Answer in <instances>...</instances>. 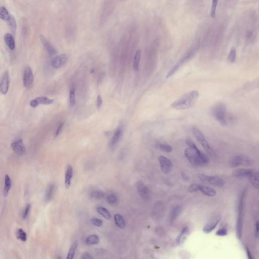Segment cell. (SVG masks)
I'll return each instance as SVG.
<instances>
[{"instance_id":"cell-17","label":"cell","mask_w":259,"mask_h":259,"mask_svg":"<svg viewBox=\"0 0 259 259\" xmlns=\"http://www.w3.org/2000/svg\"><path fill=\"white\" fill-rule=\"evenodd\" d=\"M189 230L188 227H184L181 230V232L180 233L179 235H178L177 237L176 238V243L178 245H180L182 243H184V242L185 241L186 239L187 238V236L188 235Z\"/></svg>"},{"instance_id":"cell-30","label":"cell","mask_w":259,"mask_h":259,"mask_svg":"<svg viewBox=\"0 0 259 259\" xmlns=\"http://www.w3.org/2000/svg\"><path fill=\"white\" fill-rule=\"evenodd\" d=\"M11 181L9 176L8 175H6L5 177V186L4 189V193L5 196H6L8 194V192L11 187Z\"/></svg>"},{"instance_id":"cell-19","label":"cell","mask_w":259,"mask_h":259,"mask_svg":"<svg viewBox=\"0 0 259 259\" xmlns=\"http://www.w3.org/2000/svg\"><path fill=\"white\" fill-rule=\"evenodd\" d=\"M73 174V169L71 165H69L67 166V169L66 171V175H65V185L66 188H69L70 187L72 182V179Z\"/></svg>"},{"instance_id":"cell-21","label":"cell","mask_w":259,"mask_h":259,"mask_svg":"<svg viewBox=\"0 0 259 259\" xmlns=\"http://www.w3.org/2000/svg\"><path fill=\"white\" fill-rule=\"evenodd\" d=\"M138 192L143 198H147L149 194L148 189L144 184L140 183L137 186Z\"/></svg>"},{"instance_id":"cell-44","label":"cell","mask_w":259,"mask_h":259,"mask_svg":"<svg viewBox=\"0 0 259 259\" xmlns=\"http://www.w3.org/2000/svg\"><path fill=\"white\" fill-rule=\"evenodd\" d=\"M216 235L219 236H224L227 234V230L226 228H222L217 231Z\"/></svg>"},{"instance_id":"cell-48","label":"cell","mask_w":259,"mask_h":259,"mask_svg":"<svg viewBox=\"0 0 259 259\" xmlns=\"http://www.w3.org/2000/svg\"><path fill=\"white\" fill-rule=\"evenodd\" d=\"M259 221L257 220L256 221V224H255V232H254L255 237L257 239L258 237H259Z\"/></svg>"},{"instance_id":"cell-37","label":"cell","mask_w":259,"mask_h":259,"mask_svg":"<svg viewBox=\"0 0 259 259\" xmlns=\"http://www.w3.org/2000/svg\"><path fill=\"white\" fill-rule=\"evenodd\" d=\"M17 238L22 240L23 242H26L27 239V235L26 232L23 230L22 229H19L17 232Z\"/></svg>"},{"instance_id":"cell-28","label":"cell","mask_w":259,"mask_h":259,"mask_svg":"<svg viewBox=\"0 0 259 259\" xmlns=\"http://www.w3.org/2000/svg\"><path fill=\"white\" fill-rule=\"evenodd\" d=\"M99 242L100 240H99V237L95 234L89 235L86 238V243L88 245H97L99 243Z\"/></svg>"},{"instance_id":"cell-35","label":"cell","mask_w":259,"mask_h":259,"mask_svg":"<svg viewBox=\"0 0 259 259\" xmlns=\"http://www.w3.org/2000/svg\"><path fill=\"white\" fill-rule=\"evenodd\" d=\"M91 197L92 198H94L96 200H99L104 197V194L101 191H94L91 194Z\"/></svg>"},{"instance_id":"cell-23","label":"cell","mask_w":259,"mask_h":259,"mask_svg":"<svg viewBox=\"0 0 259 259\" xmlns=\"http://www.w3.org/2000/svg\"><path fill=\"white\" fill-rule=\"evenodd\" d=\"M4 40L7 45L10 49L12 50L14 49L15 46L14 39L11 34H5V35H4Z\"/></svg>"},{"instance_id":"cell-25","label":"cell","mask_w":259,"mask_h":259,"mask_svg":"<svg viewBox=\"0 0 259 259\" xmlns=\"http://www.w3.org/2000/svg\"><path fill=\"white\" fill-rule=\"evenodd\" d=\"M122 134H123V129L121 127H120L117 129V131L114 134V136L112 137V141H111V145L112 146L115 145V144L118 142Z\"/></svg>"},{"instance_id":"cell-5","label":"cell","mask_w":259,"mask_h":259,"mask_svg":"<svg viewBox=\"0 0 259 259\" xmlns=\"http://www.w3.org/2000/svg\"><path fill=\"white\" fill-rule=\"evenodd\" d=\"M197 177L202 182L211 184L217 187H223L225 182L221 178L215 176H209L200 173L197 175Z\"/></svg>"},{"instance_id":"cell-33","label":"cell","mask_w":259,"mask_h":259,"mask_svg":"<svg viewBox=\"0 0 259 259\" xmlns=\"http://www.w3.org/2000/svg\"><path fill=\"white\" fill-rule=\"evenodd\" d=\"M10 17L8 10L4 7H0V18L5 21H7Z\"/></svg>"},{"instance_id":"cell-13","label":"cell","mask_w":259,"mask_h":259,"mask_svg":"<svg viewBox=\"0 0 259 259\" xmlns=\"http://www.w3.org/2000/svg\"><path fill=\"white\" fill-rule=\"evenodd\" d=\"M54 103V100L50 99L46 97H39L32 100L30 102V105L32 107L35 108L38 106L39 104L43 105H50Z\"/></svg>"},{"instance_id":"cell-3","label":"cell","mask_w":259,"mask_h":259,"mask_svg":"<svg viewBox=\"0 0 259 259\" xmlns=\"http://www.w3.org/2000/svg\"><path fill=\"white\" fill-rule=\"evenodd\" d=\"M211 112L213 117L221 125L224 126L227 125V109L224 103L219 102L215 104L212 108Z\"/></svg>"},{"instance_id":"cell-40","label":"cell","mask_w":259,"mask_h":259,"mask_svg":"<svg viewBox=\"0 0 259 259\" xmlns=\"http://www.w3.org/2000/svg\"><path fill=\"white\" fill-rule=\"evenodd\" d=\"M107 201L110 205H114L117 201V197L114 194H110L107 197Z\"/></svg>"},{"instance_id":"cell-31","label":"cell","mask_w":259,"mask_h":259,"mask_svg":"<svg viewBox=\"0 0 259 259\" xmlns=\"http://www.w3.org/2000/svg\"><path fill=\"white\" fill-rule=\"evenodd\" d=\"M8 24L9 26L10 29H11L12 32L15 33L16 32V28H17V23H16V20L13 16L10 15L9 18L8 19Z\"/></svg>"},{"instance_id":"cell-24","label":"cell","mask_w":259,"mask_h":259,"mask_svg":"<svg viewBox=\"0 0 259 259\" xmlns=\"http://www.w3.org/2000/svg\"><path fill=\"white\" fill-rule=\"evenodd\" d=\"M250 182L251 183V184L253 185V186L255 188L258 189L259 188V173L258 172H254L251 175L250 177Z\"/></svg>"},{"instance_id":"cell-27","label":"cell","mask_w":259,"mask_h":259,"mask_svg":"<svg viewBox=\"0 0 259 259\" xmlns=\"http://www.w3.org/2000/svg\"><path fill=\"white\" fill-rule=\"evenodd\" d=\"M55 186L53 184H50L48 186L45 194V199L46 201H49L53 197L54 192Z\"/></svg>"},{"instance_id":"cell-2","label":"cell","mask_w":259,"mask_h":259,"mask_svg":"<svg viewBox=\"0 0 259 259\" xmlns=\"http://www.w3.org/2000/svg\"><path fill=\"white\" fill-rule=\"evenodd\" d=\"M184 154L189 163L194 166H205L210 163V159L203 153L202 155H198L190 147H187L184 151Z\"/></svg>"},{"instance_id":"cell-42","label":"cell","mask_w":259,"mask_h":259,"mask_svg":"<svg viewBox=\"0 0 259 259\" xmlns=\"http://www.w3.org/2000/svg\"><path fill=\"white\" fill-rule=\"evenodd\" d=\"M31 208V205L30 203L27 204L26 206V208L24 209V211L23 212V219H26L27 218V217L29 216V213L30 211Z\"/></svg>"},{"instance_id":"cell-4","label":"cell","mask_w":259,"mask_h":259,"mask_svg":"<svg viewBox=\"0 0 259 259\" xmlns=\"http://www.w3.org/2000/svg\"><path fill=\"white\" fill-rule=\"evenodd\" d=\"M245 193H243L240 198L239 203L238 206V214L237 220L236 232L237 237L239 239L242 238V228H243V209H244V199H245Z\"/></svg>"},{"instance_id":"cell-50","label":"cell","mask_w":259,"mask_h":259,"mask_svg":"<svg viewBox=\"0 0 259 259\" xmlns=\"http://www.w3.org/2000/svg\"><path fill=\"white\" fill-rule=\"evenodd\" d=\"M245 248H246V253H247V254H248V258L250 259H253L252 255H251V253L250 252V251L249 250V249H248L247 247H246Z\"/></svg>"},{"instance_id":"cell-38","label":"cell","mask_w":259,"mask_h":259,"mask_svg":"<svg viewBox=\"0 0 259 259\" xmlns=\"http://www.w3.org/2000/svg\"><path fill=\"white\" fill-rule=\"evenodd\" d=\"M158 148L161 151H163L166 152H171L173 151V148L171 146L166 144H159L158 145Z\"/></svg>"},{"instance_id":"cell-10","label":"cell","mask_w":259,"mask_h":259,"mask_svg":"<svg viewBox=\"0 0 259 259\" xmlns=\"http://www.w3.org/2000/svg\"><path fill=\"white\" fill-rule=\"evenodd\" d=\"M69 58V56L66 54L56 56L52 60V66L55 69H59L67 62Z\"/></svg>"},{"instance_id":"cell-12","label":"cell","mask_w":259,"mask_h":259,"mask_svg":"<svg viewBox=\"0 0 259 259\" xmlns=\"http://www.w3.org/2000/svg\"><path fill=\"white\" fill-rule=\"evenodd\" d=\"M9 86V75L8 72H6L3 75L0 82V92L6 95L8 91Z\"/></svg>"},{"instance_id":"cell-7","label":"cell","mask_w":259,"mask_h":259,"mask_svg":"<svg viewBox=\"0 0 259 259\" xmlns=\"http://www.w3.org/2000/svg\"><path fill=\"white\" fill-rule=\"evenodd\" d=\"M252 164V160L248 156L238 154L232 157L230 161L231 166L235 168L239 166H250Z\"/></svg>"},{"instance_id":"cell-16","label":"cell","mask_w":259,"mask_h":259,"mask_svg":"<svg viewBox=\"0 0 259 259\" xmlns=\"http://www.w3.org/2000/svg\"><path fill=\"white\" fill-rule=\"evenodd\" d=\"M40 39L44 48L50 56H54L57 54L56 50L50 43L49 42H48L45 37L43 35H40Z\"/></svg>"},{"instance_id":"cell-6","label":"cell","mask_w":259,"mask_h":259,"mask_svg":"<svg viewBox=\"0 0 259 259\" xmlns=\"http://www.w3.org/2000/svg\"><path fill=\"white\" fill-rule=\"evenodd\" d=\"M192 131V133L193 134L195 138L197 139L198 142L200 143L201 144V145L203 147V148L205 149V150L210 154L211 155L214 154V152L209 144L208 141H206L203 133L196 127H193Z\"/></svg>"},{"instance_id":"cell-22","label":"cell","mask_w":259,"mask_h":259,"mask_svg":"<svg viewBox=\"0 0 259 259\" xmlns=\"http://www.w3.org/2000/svg\"><path fill=\"white\" fill-rule=\"evenodd\" d=\"M115 223L117 226L120 229H124L126 226V223L125 219L120 215L115 214L114 216Z\"/></svg>"},{"instance_id":"cell-9","label":"cell","mask_w":259,"mask_h":259,"mask_svg":"<svg viewBox=\"0 0 259 259\" xmlns=\"http://www.w3.org/2000/svg\"><path fill=\"white\" fill-rule=\"evenodd\" d=\"M34 81V77L32 70L29 66H27L24 70L23 77L24 86L28 89H31L33 86Z\"/></svg>"},{"instance_id":"cell-18","label":"cell","mask_w":259,"mask_h":259,"mask_svg":"<svg viewBox=\"0 0 259 259\" xmlns=\"http://www.w3.org/2000/svg\"><path fill=\"white\" fill-rule=\"evenodd\" d=\"M199 191L203 193L204 195L208 197H213L216 196L217 194L216 191L212 187H208L206 186L202 185L200 184Z\"/></svg>"},{"instance_id":"cell-43","label":"cell","mask_w":259,"mask_h":259,"mask_svg":"<svg viewBox=\"0 0 259 259\" xmlns=\"http://www.w3.org/2000/svg\"><path fill=\"white\" fill-rule=\"evenodd\" d=\"M91 222L93 225L97 227H100L103 225V222L100 219L93 218L91 220Z\"/></svg>"},{"instance_id":"cell-49","label":"cell","mask_w":259,"mask_h":259,"mask_svg":"<svg viewBox=\"0 0 259 259\" xmlns=\"http://www.w3.org/2000/svg\"><path fill=\"white\" fill-rule=\"evenodd\" d=\"M81 258L84 259H93V257L90 254H89L88 253H86V254H84L82 256Z\"/></svg>"},{"instance_id":"cell-46","label":"cell","mask_w":259,"mask_h":259,"mask_svg":"<svg viewBox=\"0 0 259 259\" xmlns=\"http://www.w3.org/2000/svg\"><path fill=\"white\" fill-rule=\"evenodd\" d=\"M102 105V99L101 96L99 95L97 98V107L98 109L100 108Z\"/></svg>"},{"instance_id":"cell-15","label":"cell","mask_w":259,"mask_h":259,"mask_svg":"<svg viewBox=\"0 0 259 259\" xmlns=\"http://www.w3.org/2000/svg\"><path fill=\"white\" fill-rule=\"evenodd\" d=\"M221 217H218L214 219H212L211 221L206 223L203 227V232L205 233H209L210 232H211L216 228L218 224H219V223L221 220Z\"/></svg>"},{"instance_id":"cell-8","label":"cell","mask_w":259,"mask_h":259,"mask_svg":"<svg viewBox=\"0 0 259 259\" xmlns=\"http://www.w3.org/2000/svg\"><path fill=\"white\" fill-rule=\"evenodd\" d=\"M158 160L160 163V169L162 172L165 174L170 173L172 170L173 166L171 160L163 155L159 156Z\"/></svg>"},{"instance_id":"cell-34","label":"cell","mask_w":259,"mask_h":259,"mask_svg":"<svg viewBox=\"0 0 259 259\" xmlns=\"http://www.w3.org/2000/svg\"><path fill=\"white\" fill-rule=\"evenodd\" d=\"M78 247V242H75L71 246L70 249L69 250V253L67 254V259H73L75 254V251L77 250Z\"/></svg>"},{"instance_id":"cell-51","label":"cell","mask_w":259,"mask_h":259,"mask_svg":"<svg viewBox=\"0 0 259 259\" xmlns=\"http://www.w3.org/2000/svg\"><path fill=\"white\" fill-rule=\"evenodd\" d=\"M94 72V69H92L91 71V73H93V72Z\"/></svg>"},{"instance_id":"cell-11","label":"cell","mask_w":259,"mask_h":259,"mask_svg":"<svg viewBox=\"0 0 259 259\" xmlns=\"http://www.w3.org/2000/svg\"><path fill=\"white\" fill-rule=\"evenodd\" d=\"M11 148L14 152L19 156L24 155L26 153V148L23 140L19 139L11 144Z\"/></svg>"},{"instance_id":"cell-20","label":"cell","mask_w":259,"mask_h":259,"mask_svg":"<svg viewBox=\"0 0 259 259\" xmlns=\"http://www.w3.org/2000/svg\"><path fill=\"white\" fill-rule=\"evenodd\" d=\"M181 211H182V208L180 206H177L173 208L170 212V216H169V219L171 222H173L177 218L179 215L180 214Z\"/></svg>"},{"instance_id":"cell-32","label":"cell","mask_w":259,"mask_h":259,"mask_svg":"<svg viewBox=\"0 0 259 259\" xmlns=\"http://www.w3.org/2000/svg\"><path fill=\"white\" fill-rule=\"evenodd\" d=\"M236 58V50L235 47H232L229 53L228 60L229 62L233 63L235 62Z\"/></svg>"},{"instance_id":"cell-29","label":"cell","mask_w":259,"mask_h":259,"mask_svg":"<svg viewBox=\"0 0 259 259\" xmlns=\"http://www.w3.org/2000/svg\"><path fill=\"white\" fill-rule=\"evenodd\" d=\"M97 211L99 214L101 215L104 218L107 220H110L111 218V215L108 211L103 207L99 206L97 208Z\"/></svg>"},{"instance_id":"cell-14","label":"cell","mask_w":259,"mask_h":259,"mask_svg":"<svg viewBox=\"0 0 259 259\" xmlns=\"http://www.w3.org/2000/svg\"><path fill=\"white\" fill-rule=\"evenodd\" d=\"M254 172L252 169H238L233 172L232 175L235 178H249Z\"/></svg>"},{"instance_id":"cell-1","label":"cell","mask_w":259,"mask_h":259,"mask_svg":"<svg viewBox=\"0 0 259 259\" xmlns=\"http://www.w3.org/2000/svg\"><path fill=\"white\" fill-rule=\"evenodd\" d=\"M200 93L193 90L186 93L171 104V107L176 110H186L195 106L198 101Z\"/></svg>"},{"instance_id":"cell-47","label":"cell","mask_w":259,"mask_h":259,"mask_svg":"<svg viewBox=\"0 0 259 259\" xmlns=\"http://www.w3.org/2000/svg\"><path fill=\"white\" fill-rule=\"evenodd\" d=\"M64 123H62L58 127L57 129V131L56 132V134H55L56 136H58L61 133V132L62 131L63 128L64 127Z\"/></svg>"},{"instance_id":"cell-26","label":"cell","mask_w":259,"mask_h":259,"mask_svg":"<svg viewBox=\"0 0 259 259\" xmlns=\"http://www.w3.org/2000/svg\"><path fill=\"white\" fill-rule=\"evenodd\" d=\"M141 51L140 50H138L136 52L135 55L134 62H133V68L135 71H138L139 67V63L141 58Z\"/></svg>"},{"instance_id":"cell-39","label":"cell","mask_w":259,"mask_h":259,"mask_svg":"<svg viewBox=\"0 0 259 259\" xmlns=\"http://www.w3.org/2000/svg\"><path fill=\"white\" fill-rule=\"evenodd\" d=\"M69 102L71 106H74L75 104V89L72 88L69 93Z\"/></svg>"},{"instance_id":"cell-36","label":"cell","mask_w":259,"mask_h":259,"mask_svg":"<svg viewBox=\"0 0 259 259\" xmlns=\"http://www.w3.org/2000/svg\"><path fill=\"white\" fill-rule=\"evenodd\" d=\"M218 2V0H212L211 9L210 12V14L212 18H215L216 17V9L217 7Z\"/></svg>"},{"instance_id":"cell-41","label":"cell","mask_w":259,"mask_h":259,"mask_svg":"<svg viewBox=\"0 0 259 259\" xmlns=\"http://www.w3.org/2000/svg\"><path fill=\"white\" fill-rule=\"evenodd\" d=\"M199 186H200V184H191V185L189 186L188 188L187 189V191L189 193H194V192H197V191H199Z\"/></svg>"},{"instance_id":"cell-45","label":"cell","mask_w":259,"mask_h":259,"mask_svg":"<svg viewBox=\"0 0 259 259\" xmlns=\"http://www.w3.org/2000/svg\"><path fill=\"white\" fill-rule=\"evenodd\" d=\"M181 177L182 179L185 182H188L190 180V177L189 176L188 174L187 171H183L181 172Z\"/></svg>"}]
</instances>
